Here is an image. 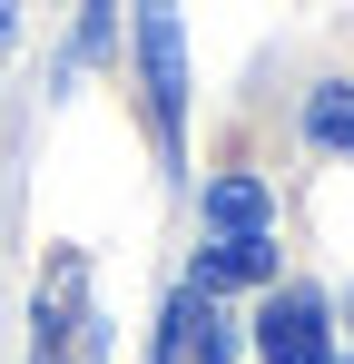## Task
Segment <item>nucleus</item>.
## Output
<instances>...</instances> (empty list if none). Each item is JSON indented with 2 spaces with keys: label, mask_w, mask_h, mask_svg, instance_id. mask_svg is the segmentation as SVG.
<instances>
[{
  "label": "nucleus",
  "mask_w": 354,
  "mask_h": 364,
  "mask_svg": "<svg viewBox=\"0 0 354 364\" xmlns=\"http://www.w3.org/2000/svg\"><path fill=\"white\" fill-rule=\"evenodd\" d=\"M109 20H118V0H79V50H89V60L109 50Z\"/></svg>",
  "instance_id": "6e6552de"
},
{
  "label": "nucleus",
  "mask_w": 354,
  "mask_h": 364,
  "mask_svg": "<svg viewBox=\"0 0 354 364\" xmlns=\"http://www.w3.org/2000/svg\"><path fill=\"white\" fill-rule=\"evenodd\" d=\"M158 364H236V335H227V315H217V296H197V286L168 296V315H158Z\"/></svg>",
  "instance_id": "7ed1b4c3"
},
{
  "label": "nucleus",
  "mask_w": 354,
  "mask_h": 364,
  "mask_svg": "<svg viewBox=\"0 0 354 364\" xmlns=\"http://www.w3.org/2000/svg\"><path fill=\"white\" fill-rule=\"evenodd\" d=\"M10 30H20V0H0V50H10Z\"/></svg>",
  "instance_id": "1a4fd4ad"
},
{
  "label": "nucleus",
  "mask_w": 354,
  "mask_h": 364,
  "mask_svg": "<svg viewBox=\"0 0 354 364\" xmlns=\"http://www.w3.org/2000/svg\"><path fill=\"white\" fill-rule=\"evenodd\" d=\"M266 217H276L266 178H217L207 187V227H217V237H266Z\"/></svg>",
  "instance_id": "423d86ee"
},
{
  "label": "nucleus",
  "mask_w": 354,
  "mask_h": 364,
  "mask_svg": "<svg viewBox=\"0 0 354 364\" xmlns=\"http://www.w3.org/2000/svg\"><path fill=\"white\" fill-rule=\"evenodd\" d=\"M305 128H315V148H345L354 158V89L345 79H325V89L305 99Z\"/></svg>",
  "instance_id": "0eeeda50"
},
{
  "label": "nucleus",
  "mask_w": 354,
  "mask_h": 364,
  "mask_svg": "<svg viewBox=\"0 0 354 364\" xmlns=\"http://www.w3.org/2000/svg\"><path fill=\"white\" fill-rule=\"evenodd\" d=\"M99 315H89V266L59 256L50 286H40V335H30V364H99Z\"/></svg>",
  "instance_id": "f257e3e1"
},
{
  "label": "nucleus",
  "mask_w": 354,
  "mask_h": 364,
  "mask_svg": "<svg viewBox=\"0 0 354 364\" xmlns=\"http://www.w3.org/2000/svg\"><path fill=\"white\" fill-rule=\"evenodd\" d=\"M266 276H276V246H266V237H217L207 256H197V266H187V286H197V296H227V286H266Z\"/></svg>",
  "instance_id": "39448f33"
},
{
  "label": "nucleus",
  "mask_w": 354,
  "mask_h": 364,
  "mask_svg": "<svg viewBox=\"0 0 354 364\" xmlns=\"http://www.w3.org/2000/svg\"><path fill=\"white\" fill-rule=\"evenodd\" d=\"M256 355L266 364H335L325 355V296H276L256 315Z\"/></svg>",
  "instance_id": "20e7f679"
},
{
  "label": "nucleus",
  "mask_w": 354,
  "mask_h": 364,
  "mask_svg": "<svg viewBox=\"0 0 354 364\" xmlns=\"http://www.w3.org/2000/svg\"><path fill=\"white\" fill-rule=\"evenodd\" d=\"M138 69H148V119L177 158V128H187V40H177V0H138Z\"/></svg>",
  "instance_id": "f03ea898"
}]
</instances>
